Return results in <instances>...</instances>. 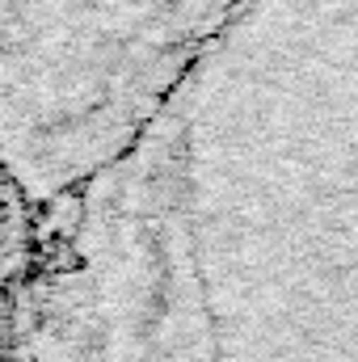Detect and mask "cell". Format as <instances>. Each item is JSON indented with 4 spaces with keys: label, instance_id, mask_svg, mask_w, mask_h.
<instances>
[{
    "label": "cell",
    "instance_id": "1",
    "mask_svg": "<svg viewBox=\"0 0 358 362\" xmlns=\"http://www.w3.org/2000/svg\"><path fill=\"white\" fill-rule=\"evenodd\" d=\"M68 202L25 362H358V0H245Z\"/></svg>",
    "mask_w": 358,
    "mask_h": 362
},
{
    "label": "cell",
    "instance_id": "2",
    "mask_svg": "<svg viewBox=\"0 0 358 362\" xmlns=\"http://www.w3.org/2000/svg\"><path fill=\"white\" fill-rule=\"evenodd\" d=\"M245 0H0V160L72 198L169 101Z\"/></svg>",
    "mask_w": 358,
    "mask_h": 362
},
{
    "label": "cell",
    "instance_id": "3",
    "mask_svg": "<svg viewBox=\"0 0 358 362\" xmlns=\"http://www.w3.org/2000/svg\"><path fill=\"white\" fill-rule=\"evenodd\" d=\"M17 198H25L21 189H17V181L8 177V169H4V160H0V253L8 249V232H13V215H17ZM30 202V198H25Z\"/></svg>",
    "mask_w": 358,
    "mask_h": 362
}]
</instances>
